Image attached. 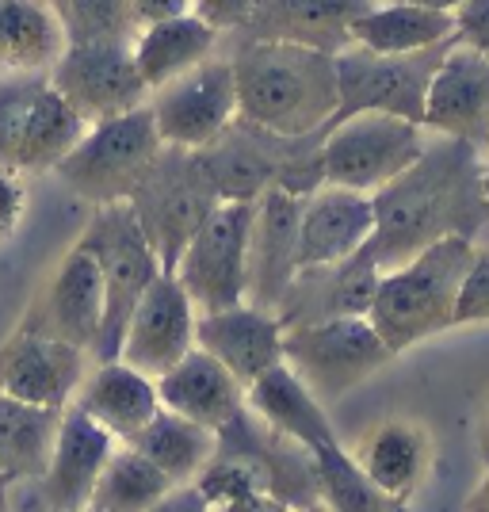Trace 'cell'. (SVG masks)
<instances>
[{"mask_svg":"<svg viewBox=\"0 0 489 512\" xmlns=\"http://www.w3.org/2000/svg\"><path fill=\"white\" fill-rule=\"evenodd\" d=\"M50 4H54V12H58V8H62V0H50Z\"/></svg>","mask_w":489,"mask_h":512,"instance_id":"f907efd6","label":"cell"},{"mask_svg":"<svg viewBox=\"0 0 489 512\" xmlns=\"http://www.w3.org/2000/svg\"><path fill=\"white\" fill-rule=\"evenodd\" d=\"M149 512H211V505H207V497L199 493V486L188 482V486H172Z\"/></svg>","mask_w":489,"mask_h":512,"instance_id":"60d3db41","label":"cell"},{"mask_svg":"<svg viewBox=\"0 0 489 512\" xmlns=\"http://www.w3.org/2000/svg\"><path fill=\"white\" fill-rule=\"evenodd\" d=\"M451 35H455L451 12H432V8L405 4V0H390L379 8L371 4L348 27V43L375 50V54H417V50L447 43Z\"/></svg>","mask_w":489,"mask_h":512,"instance_id":"83f0119b","label":"cell"},{"mask_svg":"<svg viewBox=\"0 0 489 512\" xmlns=\"http://www.w3.org/2000/svg\"><path fill=\"white\" fill-rule=\"evenodd\" d=\"M295 512H333V509H329L325 501H318V497H314V501H306V505H298Z\"/></svg>","mask_w":489,"mask_h":512,"instance_id":"681fc988","label":"cell"},{"mask_svg":"<svg viewBox=\"0 0 489 512\" xmlns=\"http://www.w3.org/2000/svg\"><path fill=\"white\" fill-rule=\"evenodd\" d=\"M470 260H474V241L451 234L379 276L367 321L375 325V333L394 356L436 333L455 329V302Z\"/></svg>","mask_w":489,"mask_h":512,"instance_id":"3957f363","label":"cell"},{"mask_svg":"<svg viewBox=\"0 0 489 512\" xmlns=\"http://www.w3.org/2000/svg\"><path fill=\"white\" fill-rule=\"evenodd\" d=\"M172 490V482L161 470L149 463L142 451H134L130 444H119L111 451V459L104 463L88 509L96 512H149L165 493Z\"/></svg>","mask_w":489,"mask_h":512,"instance_id":"d6a6232c","label":"cell"},{"mask_svg":"<svg viewBox=\"0 0 489 512\" xmlns=\"http://www.w3.org/2000/svg\"><path fill=\"white\" fill-rule=\"evenodd\" d=\"M451 20H455V39L489 58V0H467L463 8L451 12Z\"/></svg>","mask_w":489,"mask_h":512,"instance_id":"74e56055","label":"cell"},{"mask_svg":"<svg viewBox=\"0 0 489 512\" xmlns=\"http://www.w3.org/2000/svg\"><path fill=\"white\" fill-rule=\"evenodd\" d=\"M195 348L211 352L241 386L283 363V321L253 302L214 310L195 318Z\"/></svg>","mask_w":489,"mask_h":512,"instance_id":"ffe728a7","label":"cell"},{"mask_svg":"<svg viewBox=\"0 0 489 512\" xmlns=\"http://www.w3.org/2000/svg\"><path fill=\"white\" fill-rule=\"evenodd\" d=\"M119 448V440L100 428L92 417H85L77 406L62 409V425H58V440L50 451L43 478V501L50 512H81L88 509L92 486L100 478L111 451Z\"/></svg>","mask_w":489,"mask_h":512,"instance_id":"44dd1931","label":"cell"},{"mask_svg":"<svg viewBox=\"0 0 489 512\" xmlns=\"http://www.w3.org/2000/svg\"><path fill=\"white\" fill-rule=\"evenodd\" d=\"M127 444L134 451H142L172 486H188L214 459L218 432L199 425V421H188V417H180L172 409H157L149 417V425L138 428Z\"/></svg>","mask_w":489,"mask_h":512,"instance_id":"f1b7e54d","label":"cell"},{"mask_svg":"<svg viewBox=\"0 0 489 512\" xmlns=\"http://www.w3.org/2000/svg\"><path fill=\"white\" fill-rule=\"evenodd\" d=\"M256 203L222 199L199 230L180 249L172 276L188 291L199 314L230 310L245 302V268H249V234H253Z\"/></svg>","mask_w":489,"mask_h":512,"instance_id":"30bf717a","label":"cell"},{"mask_svg":"<svg viewBox=\"0 0 489 512\" xmlns=\"http://www.w3.org/2000/svg\"><path fill=\"white\" fill-rule=\"evenodd\" d=\"M425 130L489 146V58L455 39L425 96Z\"/></svg>","mask_w":489,"mask_h":512,"instance_id":"e0dca14e","label":"cell"},{"mask_svg":"<svg viewBox=\"0 0 489 512\" xmlns=\"http://www.w3.org/2000/svg\"><path fill=\"white\" fill-rule=\"evenodd\" d=\"M478 180H482V199H486V207H489V157L482 161V172H478Z\"/></svg>","mask_w":489,"mask_h":512,"instance_id":"c3c4849f","label":"cell"},{"mask_svg":"<svg viewBox=\"0 0 489 512\" xmlns=\"http://www.w3.org/2000/svg\"><path fill=\"white\" fill-rule=\"evenodd\" d=\"M467 512H489V467H486V478L467 497Z\"/></svg>","mask_w":489,"mask_h":512,"instance_id":"ee69618b","label":"cell"},{"mask_svg":"<svg viewBox=\"0 0 489 512\" xmlns=\"http://www.w3.org/2000/svg\"><path fill=\"white\" fill-rule=\"evenodd\" d=\"M237 119L279 138H306L337 115V54L249 39L234 58Z\"/></svg>","mask_w":489,"mask_h":512,"instance_id":"7a4b0ae2","label":"cell"},{"mask_svg":"<svg viewBox=\"0 0 489 512\" xmlns=\"http://www.w3.org/2000/svg\"><path fill=\"white\" fill-rule=\"evenodd\" d=\"M298 214L302 195L268 188L256 199L253 234H249V268H245V302L276 314L283 291L298 276Z\"/></svg>","mask_w":489,"mask_h":512,"instance_id":"2e32d148","label":"cell"},{"mask_svg":"<svg viewBox=\"0 0 489 512\" xmlns=\"http://www.w3.org/2000/svg\"><path fill=\"white\" fill-rule=\"evenodd\" d=\"M218 35L222 31H214L211 23L199 20L195 12L138 27L130 46H134V62H138V73L149 92L176 81L180 73L195 69L199 62H207L218 46Z\"/></svg>","mask_w":489,"mask_h":512,"instance_id":"4316f807","label":"cell"},{"mask_svg":"<svg viewBox=\"0 0 489 512\" xmlns=\"http://www.w3.org/2000/svg\"><path fill=\"white\" fill-rule=\"evenodd\" d=\"M161 146L165 142L157 134L149 104H142L115 119L88 123L81 142L54 165V172L69 192L96 207L119 203V199H130V192L138 188V180L146 176Z\"/></svg>","mask_w":489,"mask_h":512,"instance_id":"5b68a950","label":"cell"},{"mask_svg":"<svg viewBox=\"0 0 489 512\" xmlns=\"http://www.w3.org/2000/svg\"><path fill=\"white\" fill-rule=\"evenodd\" d=\"M23 214H27V184L23 172L0 169V241L20 230Z\"/></svg>","mask_w":489,"mask_h":512,"instance_id":"f35d334b","label":"cell"},{"mask_svg":"<svg viewBox=\"0 0 489 512\" xmlns=\"http://www.w3.org/2000/svg\"><path fill=\"white\" fill-rule=\"evenodd\" d=\"M352 459L386 497L409 505L432 470V436L417 421L390 417L363 432L352 448Z\"/></svg>","mask_w":489,"mask_h":512,"instance_id":"7402d4cb","label":"cell"},{"mask_svg":"<svg viewBox=\"0 0 489 512\" xmlns=\"http://www.w3.org/2000/svg\"><path fill=\"white\" fill-rule=\"evenodd\" d=\"M192 12L214 31H241L253 16V0H192Z\"/></svg>","mask_w":489,"mask_h":512,"instance_id":"ab89813d","label":"cell"},{"mask_svg":"<svg viewBox=\"0 0 489 512\" xmlns=\"http://www.w3.org/2000/svg\"><path fill=\"white\" fill-rule=\"evenodd\" d=\"M371 0H253V16L241 27L249 39L298 43L337 54L348 46L352 20Z\"/></svg>","mask_w":489,"mask_h":512,"instance_id":"d4e9b609","label":"cell"},{"mask_svg":"<svg viewBox=\"0 0 489 512\" xmlns=\"http://www.w3.org/2000/svg\"><path fill=\"white\" fill-rule=\"evenodd\" d=\"M0 512H12V482L4 478V470H0Z\"/></svg>","mask_w":489,"mask_h":512,"instance_id":"7dc6e473","label":"cell"},{"mask_svg":"<svg viewBox=\"0 0 489 512\" xmlns=\"http://www.w3.org/2000/svg\"><path fill=\"white\" fill-rule=\"evenodd\" d=\"M245 406L268 432L291 440L302 451L341 444V436L333 432V421H329L325 406L306 390V383L298 379L287 363H276L256 383L245 386Z\"/></svg>","mask_w":489,"mask_h":512,"instance_id":"cb8c5ba5","label":"cell"},{"mask_svg":"<svg viewBox=\"0 0 489 512\" xmlns=\"http://www.w3.org/2000/svg\"><path fill=\"white\" fill-rule=\"evenodd\" d=\"M478 455H482V463L489 467V409L486 417H482V425H478Z\"/></svg>","mask_w":489,"mask_h":512,"instance_id":"bcb514c9","label":"cell"},{"mask_svg":"<svg viewBox=\"0 0 489 512\" xmlns=\"http://www.w3.org/2000/svg\"><path fill=\"white\" fill-rule=\"evenodd\" d=\"M478 172V146L444 134L436 142H425L421 157L402 176L371 195L375 230L360 253L379 272H390L440 237L459 234L474 241L489 218Z\"/></svg>","mask_w":489,"mask_h":512,"instance_id":"6da1fadb","label":"cell"},{"mask_svg":"<svg viewBox=\"0 0 489 512\" xmlns=\"http://www.w3.org/2000/svg\"><path fill=\"white\" fill-rule=\"evenodd\" d=\"M81 512H96V509H81Z\"/></svg>","mask_w":489,"mask_h":512,"instance_id":"816d5d0a","label":"cell"},{"mask_svg":"<svg viewBox=\"0 0 489 512\" xmlns=\"http://www.w3.org/2000/svg\"><path fill=\"white\" fill-rule=\"evenodd\" d=\"M451 46H455V35L447 43L417 50V54H375L356 43L337 50V115H333V123L360 115V111H383V115H398V119L425 127L428 81Z\"/></svg>","mask_w":489,"mask_h":512,"instance_id":"9c48e42d","label":"cell"},{"mask_svg":"<svg viewBox=\"0 0 489 512\" xmlns=\"http://www.w3.org/2000/svg\"><path fill=\"white\" fill-rule=\"evenodd\" d=\"M69 406H77L85 417L107 428L119 444H127L161 409V398H157V383L142 375L138 367L123 360H100L96 367H88V375L81 379Z\"/></svg>","mask_w":489,"mask_h":512,"instance_id":"484cf974","label":"cell"},{"mask_svg":"<svg viewBox=\"0 0 489 512\" xmlns=\"http://www.w3.org/2000/svg\"><path fill=\"white\" fill-rule=\"evenodd\" d=\"M127 203L134 207L142 230L153 241L161 268L172 272L180 249L188 245V237L199 230V222L222 199L214 192L199 153L180 150V146H161V153L153 157V165L138 180V188L130 192Z\"/></svg>","mask_w":489,"mask_h":512,"instance_id":"ba28073f","label":"cell"},{"mask_svg":"<svg viewBox=\"0 0 489 512\" xmlns=\"http://www.w3.org/2000/svg\"><path fill=\"white\" fill-rule=\"evenodd\" d=\"M46 81L85 123L115 119L149 100L130 43H65L58 62L46 69Z\"/></svg>","mask_w":489,"mask_h":512,"instance_id":"8fae6325","label":"cell"},{"mask_svg":"<svg viewBox=\"0 0 489 512\" xmlns=\"http://www.w3.org/2000/svg\"><path fill=\"white\" fill-rule=\"evenodd\" d=\"M39 85H43V73H16V77L0 81V169H12L23 111Z\"/></svg>","mask_w":489,"mask_h":512,"instance_id":"d590c367","label":"cell"},{"mask_svg":"<svg viewBox=\"0 0 489 512\" xmlns=\"http://www.w3.org/2000/svg\"><path fill=\"white\" fill-rule=\"evenodd\" d=\"M58 16L65 27V43H134L142 27L134 0H62Z\"/></svg>","mask_w":489,"mask_h":512,"instance_id":"e575fe53","label":"cell"},{"mask_svg":"<svg viewBox=\"0 0 489 512\" xmlns=\"http://www.w3.org/2000/svg\"><path fill=\"white\" fill-rule=\"evenodd\" d=\"M100 325H104V276H100L96 256L77 241L58 260L39 299L27 306L20 329L58 337L92 356V348L100 341Z\"/></svg>","mask_w":489,"mask_h":512,"instance_id":"4fadbf2b","label":"cell"},{"mask_svg":"<svg viewBox=\"0 0 489 512\" xmlns=\"http://www.w3.org/2000/svg\"><path fill=\"white\" fill-rule=\"evenodd\" d=\"M146 104L165 146L203 150L237 119L234 62L211 54L176 81L153 88Z\"/></svg>","mask_w":489,"mask_h":512,"instance_id":"7c38bea8","label":"cell"},{"mask_svg":"<svg viewBox=\"0 0 489 512\" xmlns=\"http://www.w3.org/2000/svg\"><path fill=\"white\" fill-rule=\"evenodd\" d=\"M425 142L421 123L383 111H360L341 123H329L318 146V176L321 184L375 195L421 157Z\"/></svg>","mask_w":489,"mask_h":512,"instance_id":"52a82bcc","label":"cell"},{"mask_svg":"<svg viewBox=\"0 0 489 512\" xmlns=\"http://www.w3.org/2000/svg\"><path fill=\"white\" fill-rule=\"evenodd\" d=\"M62 409L31 406L0 394V470L12 486L39 482L58 440Z\"/></svg>","mask_w":489,"mask_h":512,"instance_id":"1f68e13d","label":"cell"},{"mask_svg":"<svg viewBox=\"0 0 489 512\" xmlns=\"http://www.w3.org/2000/svg\"><path fill=\"white\" fill-rule=\"evenodd\" d=\"M153 383H157L161 409H172V413L199 421L214 432H222L237 413H245V386L203 348H192L188 356H180Z\"/></svg>","mask_w":489,"mask_h":512,"instance_id":"603a6c76","label":"cell"},{"mask_svg":"<svg viewBox=\"0 0 489 512\" xmlns=\"http://www.w3.org/2000/svg\"><path fill=\"white\" fill-rule=\"evenodd\" d=\"M85 130H88L85 119L65 104L62 96L50 88V81L43 77V85L35 88V96L27 100V111H23L12 169L16 172H46V169L54 172V165L81 142Z\"/></svg>","mask_w":489,"mask_h":512,"instance_id":"4dcf8cb0","label":"cell"},{"mask_svg":"<svg viewBox=\"0 0 489 512\" xmlns=\"http://www.w3.org/2000/svg\"><path fill=\"white\" fill-rule=\"evenodd\" d=\"M375 230V199L341 184H318L302 195L298 214V268L341 264L367 245Z\"/></svg>","mask_w":489,"mask_h":512,"instance_id":"ac0fdd59","label":"cell"},{"mask_svg":"<svg viewBox=\"0 0 489 512\" xmlns=\"http://www.w3.org/2000/svg\"><path fill=\"white\" fill-rule=\"evenodd\" d=\"M310 455V474H314V493L333 512H405L402 501L386 497L352 459L344 444L306 451Z\"/></svg>","mask_w":489,"mask_h":512,"instance_id":"836d02e7","label":"cell"},{"mask_svg":"<svg viewBox=\"0 0 489 512\" xmlns=\"http://www.w3.org/2000/svg\"><path fill=\"white\" fill-rule=\"evenodd\" d=\"M211 512H291V505L276 493H253V497H241L230 505H214Z\"/></svg>","mask_w":489,"mask_h":512,"instance_id":"7bdbcfd3","label":"cell"},{"mask_svg":"<svg viewBox=\"0 0 489 512\" xmlns=\"http://www.w3.org/2000/svg\"><path fill=\"white\" fill-rule=\"evenodd\" d=\"M195 318L199 310L180 287V279L172 272H157L153 283L142 291L138 306L130 310L115 360L138 367L149 379L165 375L172 363L195 348Z\"/></svg>","mask_w":489,"mask_h":512,"instance_id":"5bb4252c","label":"cell"},{"mask_svg":"<svg viewBox=\"0 0 489 512\" xmlns=\"http://www.w3.org/2000/svg\"><path fill=\"white\" fill-rule=\"evenodd\" d=\"M81 245L96 256L100 276H104V325H100V341L92 348V360H115L130 310L138 306L153 276L165 268H161L157 249H153V241L146 237L127 199L100 203L88 218Z\"/></svg>","mask_w":489,"mask_h":512,"instance_id":"277c9868","label":"cell"},{"mask_svg":"<svg viewBox=\"0 0 489 512\" xmlns=\"http://www.w3.org/2000/svg\"><path fill=\"white\" fill-rule=\"evenodd\" d=\"M379 276L383 272L363 253L348 256L341 264L298 268V276L279 299L276 318L283 321V329L329 318H367Z\"/></svg>","mask_w":489,"mask_h":512,"instance_id":"d6986e66","label":"cell"},{"mask_svg":"<svg viewBox=\"0 0 489 512\" xmlns=\"http://www.w3.org/2000/svg\"><path fill=\"white\" fill-rule=\"evenodd\" d=\"M405 4H421V8H432V12H455V8H463L467 0H405Z\"/></svg>","mask_w":489,"mask_h":512,"instance_id":"f6af8a7d","label":"cell"},{"mask_svg":"<svg viewBox=\"0 0 489 512\" xmlns=\"http://www.w3.org/2000/svg\"><path fill=\"white\" fill-rule=\"evenodd\" d=\"M455 325H489V249L474 245V260L455 302Z\"/></svg>","mask_w":489,"mask_h":512,"instance_id":"8d00e7d4","label":"cell"},{"mask_svg":"<svg viewBox=\"0 0 489 512\" xmlns=\"http://www.w3.org/2000/svg\"><path fill=\"white\" fill-rule=\"evenodd\" d=\"M134 12H138V23H157V20H172V16H188L192 12V0H134Z\"/></svg>","mask_w":489,"mask_h":512,"instance_id":"b9f144b4","label":"cell"},{"mask_svg":"<svg viewBox=\"0 0 489 512\" xmlns=\"http://www.w3.org/2000/svg\"><path fill=\"white\" fill-rule=\"evenodd\" d=\"M62 50L65 27L50 0H0V69L46 73Z\"/></svg>","mask_w":489,"mask_h":512,"instance_id":"f546056e","label":"cell"},{"mask_svg":"<svg viewBox=\"0 0 489 512\" xmlns=\"http://www.w3.org/2000/svg\"><path fill=\"white\" fill-rule=\"evenodd\" d=\"M88 352L73 344L20 329L0 344V394L31 406L65 409L88 375Z\"/></svg>","mask_w":489,"mask_h":512,"instance_id":"9a60e30c","label":"cell"},{"mask_svg":"<svg viewBox=\"0 0 489 512\" xmlns=\"http://www.w3.org/2000/svg\"><path fill=\"white\" fill-rule=\"evenodd\" d=\"M390 360L394 352L367 318H329L283 329V363L321 406L341 402Z\"/></svg>","mask_w":489,"mask_h":512,"instance_id":"8992f818","label":"cell"}]
</instances>
